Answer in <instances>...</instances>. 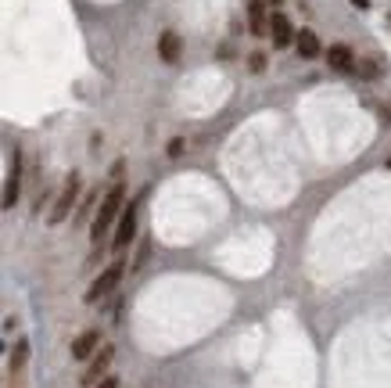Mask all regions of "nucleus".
I'll list each match as a JSON object with an SVG mask.
<instances>
[{"label": "nucleus", "mask_w": 391, "mask_h": 388, "mask_svg": "<svg viewBox=\"0 0 391 388\" xmlns=\"http://www.w3.org/2000/svg\"><path fill=\"white\" fill-rule=\"evenodd\" d=\"M123 201H126V191H123V187H115V191L101 201L97 216H94V230H90L94 245H101V241H104V234L111 230V223H115V216H118V208H123Z\"/></svg>", "instance_id": "obj_1"}, {"label": "nucleus", "mask_w": 391, "mask_h": 388, "mask_svg": "<svg viewBox=\"0 0 391 388\" xmlns=\"http://www.w3.org/2000/svg\"><path fill=\"white\" fill-rule=\"evenodd\" d=\"M144 194H147V191H140L133 201H126V213L118 216V227H115V252H123V248L133 241V234H137V213H140Z\"/></svg>", "instance_id": "obj_2"}, {"label": "nucleus", "mask_w": 391, "mask_h": 388, "mask_svg": "<svg viewBox=\"0 0 391 388\" xmlns=\"http://www.w3.org/2000/svg\"><path fill=\"white\" fill-rule=\"evenodd\" d=\"M76 198H79V176H69V184H65V191H62V198L54 201V208H50V216H47V223H65V216L72 213V205H76Z\"/></svg>", "instance_id": "obj_3"}, {"label": "nucleus", "mask_w": 391, "mask_h": 388, "mask_svg": "<svg viewBox=\"0 0 391 388\" xmlns=\"http://www.w3.org/2000/svg\"><path fill=\"white\" fill-rule=\"evenodd\" d=\"M123 274H126L123 259H118V262H111L108 270H104V274H101V277L94 281V288L86 291V302H97V298H104V295H108V291H111V288H115L118 281H123Z\"/></svg>", "instance_id": "obj_4"}, {"label": "nucleus", "mask_w": 391, "mask_h": 388, "mask_svg": "<svg viewBox=\"0 0 391 388\" xmlns=\"http://www.w3.org/2000/svg\"><path fill=\"white\" fill-rule=\"evenodd\" d=\"M269 36H273V44L284 51V47H291L294 40H298V33H294V25H291V18L287 15H269Z\"/></svg>", "instance_id": "obj_5"}, {"label": "nucleus", "mask_w": 391, "mask_h": 388, "mask_svg": "<svg viewBox=\"0 0 391 388\" xmlns=\"http://www.w3.org/2000/svg\"><path fill=\"white\" fill-rule=\"evenodd\" d=\"M158 54H162V62L176 65L179 54H184V44H179V36H176V33H162V36H158Z\"/></svg>", "instance_id": "obj_6"}, {"label": "nucleus", "mask_w": 391, "mask_h": 388, "mask_svg": "<svg viewBox=\"0 0 391 388\" xmlns=\"http://www.w3.org/2000/svg\"><path fill=\"white\" fill-rule=\"evenodd\" d=\"M18 184H22V159L15 152V162H11V176H8V184H4V208H11L18 201Z\"/></svg>", "instance_id": "obj_7"}, {"label": "nucleus", "mask_w": 391, "mask_h": 388, "mask_svg": "<svg viewBox=\"0 0 391 388\" xmlns=\"http://www.w3.org/2000/svg\"><path fill=\"white\" fill-rule=\"evenodd\" d=\"M327 62L334 65L338 72H352V69H355V58H352V51H348L345 44H334V47H330V51H327Z\"/></svg>", "instance_id": "obj_8"}, {"label": "nucleus", "mask_w": 391, "mask_h": 388, "mask_svg": "<svg viewBox=\"0 0 391 388\" xmlns=\"http://www.w3.org/2000/svg\"><path fill=\"white\" fill-rule=\"evenodd\" d=\"M294 47H298V54H302V58H320V36L313 33V29H298Z\"/></svg>", "instance_id": "obj_9"}, {"label": "nucleus", "mask_w": 391, "mask_h": 388, "mask_svg": "<svg viewBox=\"0 0 391 388\" xmlns=\"http://www.w3.org/2000/svg\"><path fill=\"white\" fill-rule=\"evenodd\" d=\"M108 363H111V349H101L97 352V360L90 363V370L83 374V384H94V381H104V370H108Z\"/></svg>", "instance_id": "obj_10"}, {"label": "nucleus", "mask_w": 391, "mask_h": 388, "mask_svg": "<svg viewBox=\"0 0 391 388\" xmlns=\"http://www.w3.org/2000/svg\"><path fill=\"white\" fill-rule=\"evenodd\" d=\"M97 342H101V335H97V331H86V335H79V338L72 342V356H76V360H86V356H94Z\"/></svg>", "instance_id": "obj_11"}, {"label": "nucleus", "mask_w": 391, "mask_h": 388, "mask_svg": "<svg viewBox=\"0 0 391 388\" xmlns=\"http://www.w3.org/2000/svg\"><path fill=\"white\" fill-rule=\"evenodd\" d=\"M248 22H252V33H255V36H266V29H269V18H266V8H262V0H252V8H248Z\"/></svg>", "instance_id": "obj_12"}, {"label": "nucleus", "mask_w": 391, "mask_h": 388, "mask_svg": "<svg viewBox=\"0 0 391 388\" xmlns=\"http://www.w3.org/2000/svg\"><path fill=\"white\" fill-rule=\"evenodd\" d=\"M266 69V54H252V72H262Z\"/></svg>", "instance_id": "obj_13"}, {"label": "nucleus", "mask_w": 391, "mask_h": 388, "mask_svg": "<svg viewBox=\"0 0 391 388\" xmlns=\"http://www.w3.org/2000/svg\"><path fill=\"white\" fill-rule=\"evenodd\" d=\"M184 147H187L184 140H172V144H169V155H172V159H179V155H184Z\"/></svg>", "instance_id": "obj_14"}, {"label": "nucleus", "mask_w": 391, "mask_h": 388, "mask_svg": "<svg viewBox=\"0 0 391 388\" xmlns=\"http://www.w3.org/2000/svg\"><path fill=\"white\" fill-rule=\"evenodd\" d=\"M359 72H363V76H373V72H377V65H373V62H363V65H359Z\"/></svg>", "instance_id": "obj_15"}, {"label": "nucleus", "mask_w": 391, "mask_h": 388, "mask_svg": "<svg viewBox=\"0 0 391 388\" xmlns=\"http://www.w3.org/2000/svg\"><path fill=\"white\" fill-rule=\"evenodd\" d=\"M94 388H118V381H115V377H104V381H97Z\"/></svg>", "instance_id": "obj_16"}, {"label": "nucleus", "mask_w": 391, "mask_h": 388, "mask_svg": "<svg viewBox=\"0 0 391 388\" xmlns=\"http://www.w3.org/2000/svg\"><path fill=\"white\" fill-rule=\"evenodd\" d=\"M355 8H359V11H366V8H370V0H355Z\"/></svg>", "instance_id": "obj_17"}, {"label": "nucleus", "mask_w": 391, "mask_h": 388, "mask_svg": "<svg viewBox=\"0 0 391 388\" xmlns=\"http://www.w3.org/2000/svg\"><path fill=\"white\" fill-rule=\"evenodd\" d=\"M269 4H280V0H269Z\"/></svg>", "instance_id": "obj_18"}]
</instances>
